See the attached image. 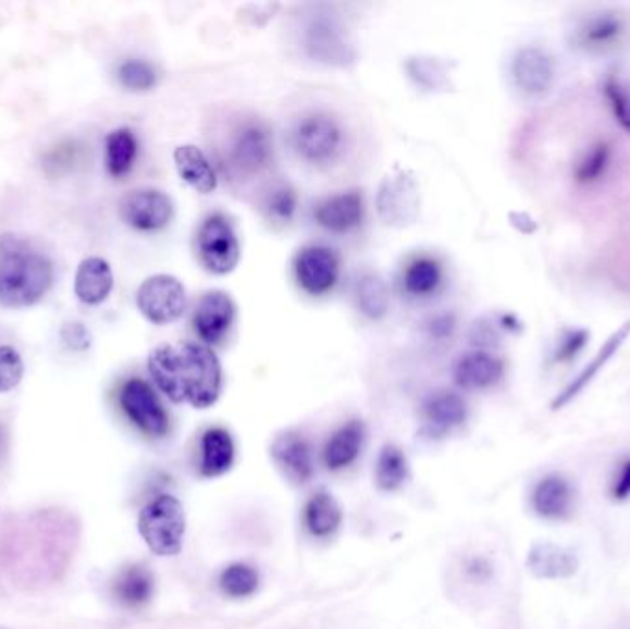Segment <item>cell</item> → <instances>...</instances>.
<instances>
[{"instance_id": "1", "label": "cell", "mask_w": 630, "mask_h": 629, "mask_svg": "<svg viewBox=\"0 0 630 629\" xmlns=\"http://www.w3.org/2000/svg\"><path fill=\"white\" fill-rule=\"evenodd\" d=\"M151 379L174 403L209 408L222 394V363L207 345L164 344L148 357Z\"/></svg>"}, {"instance_id": "2", "label": "cell", "mask_w": 630, "mask_h": 629, "mask_svg": "<svg viewBox=\"0 0 630 629\" xmlns=\"http://www.w3.org/2000/svg\"><path fill=\"white\" fill-rule=\"evenodd\" d=\"M54 285V264L28 236L0 235V305L26 309L41 301Z\"/></svg>"}, {"instance_id": "3", "label": "cell", "mask_w": 630, "mask_h": 629, "mask_svg": "<svg viewBox=\"0 0 630 629\" xmlns=\"http://www.w3.org/2000/svg\"><path fill=\"white\" fill-rule=\"evenodd\" d=\"M185 530V509L175 496H159L138 515V532L157 556L180 554Z\"/></svg>"}, {"instance_id": "4", "label": "cell", "mask_w": 630, "mask_h": 629, "mask_svg": "<svg viewBox=\"0 0 630 629\" xmlns=\"http://www.w3.org/2000/svg\"><path fill=\"white\" fill-rule=\"evenodd\" d=\"M292 145L307 163L318 166L332 163L343 150L342 124L326 113H310L295 124Z\"/></svg>"}, {"instance_id": "5", "label": "cell", "mask_w": 630, "mask_h": 629, "mask_svg": "<svg viewBox=\"0 0 630 629\" xmlns=\"http://www.w3.org/2000/svg\"><path fill=\"white\" fill-rule=\"evenodd\" d=\"M137 305L140 314L153 325H169L185 314V286L174 275L157 273L138 288Z\"/></svg>"}, {"instance_id": "6", "label": "cell", "mask_w": 630, "mask_h": 629, "mask_svg": "<svg viewBox=\"0 0 630 629\" xmlns=\"http://www.w3.org/2000/svg\"><path fill=\"white\" fill-rule=\"evenodd\" d=\"M201 264L217 275H227L240 262V243L233 225L222 214H212L198 231Z\"/></svg>"}, {"instance_id": "7", "label": "cell", "mask_w": 630, "mask_h": 629, "mask_svg": "<svg viewBox=\"0 0 630 629\" xmlns=\"http://www.w3.org/2000/svg\"><path fill=\"white\" fill-rule=\"evenodd\" d=\"M380 219L393 227L413 224L420 211L419 185L413 174L400 170L385 177L376 198Z\"/></svg>"}, {"instance_id": "8", "label": "cell", "mask_w": 630, "mask_h": 629, "mask_svg": "<svg viewBox=\"0 0 630 629\" xmlns=\"http://www.w3.org/2000/svg\"><path fill=\"white\" fill-rule=\"evenodd\" d=\"M121 406L129 421L146 436L169 434L170 419L150 384L140 379L127 381L121 390Z\"/></svg>"}, {"instance_id": "9", "label": "cell", "mask_w": 630, "mask_h": 629, "mask_svg": "<svg viewBox=\"0 0 630 629\" xmlns=\"http://www.w3.org/2000/svg\"><path fill=\"white\" fill-rule=\"evenodd\" d=\"M273 156L270 132L259 121L244 122L236 127L231 148H228V161L240 174L252 176L268 169Z\"/></svg>"}, {"instance_id": "10", "label": "cell", "mask_w": 630, "mask_h": 629, "mask_svg": "<svg viewBox=\"0 0 630 629\" xmlns=\"http://www.w3.org/2000/svg\"><path fill=\"white\" fill-rule=\"evenodd\" d=\"M121 217L133 230L150 233L170 224L174 203L162 190L137 188L122 198Z\"/></svg>"}, {"instance_id": "11", "label": "cell", "mask_w": 630, "mask_h": 629, "mask_svg": "<svg viewBox=\"0 0 630 629\" xmlns=\"http://www.w3.org/2000/svg\"><path fill=\"white\" fill-rule=\"evenodd\" d=\"M339 257L326 246H308L295 259V278L310 296H323L339 279Z\"/></svg>"}, {"instance_id": "12", "label": "cell", "mask_w": 630, "mask_h": 629, "mask_svg": "<svg viewBox=\"0 0 630 629\" xmlns=\"http://www.w3.org/2000/svg\"><path fill=\"white\" fill-rule=\"evenodd\" d=\"M305 49L312 60L326 65H347L355 60V50L348 45L342 26L334 18H312L305 30Z\"/></svg>"}, {"instance_id": "13", "label": "cell", "mask_w": 630, "mask_h": 629, "mask_svg": "<svg viewBox=\"0 0 630 629\" xmlns=\"http://www.w3.org/2000/svg\"><path fill=\"white\" fill-rule=\"evenodd\" d=\"M236 307L228 294L222 291L207 292L194 310V331L205 344L217 345L233 328Z\"/></svg>"}, {"instance_id": "14", "label": "cell", "mask_w": 630, "mask_h": 629, "mask_svg": "<svg viewBox=\"0 0 630 629\" xmlns=\"http://www.w3.org/2000/svg\"><path fill=\"white\" fill-rule=\"evenodd\" d=\"M512 79L520 91L539 97L552 89L555 82V63L546 50L539 47L520 49L512 60Z\"/></svg>"}, {"instance_id": "15", "label": "cell", "mask_w": 630, "mask_h": 629, "mask_svg": "<svg viewBox=\"0 0 630 629\" xmlns=\"http://www.w3.org/2000/svg\"><path fill=\"white\" fill-rule=\"evenodd\" d=\"M271 456L289 482L300 485L307 484L308 480L312 479V451L307 440L299 434L286 432L283 436L276 437L271 445Z\"/></svg>"}, {"instance_id": "16", "label": "cell", "mask_w": 630, "mask_h": 629, "mask_svg": "<svg viewBox=\"0 0 630 629\" xmlns=\"http://www.w3.org/2000/svg\"><path fill=\"white\" fill-rule=\"evenodd\" d=\"M363 214H366L363 196L358 190L331 196L321 201L313 211L316 222L332 233H348L356 230L361 224Z\"/></svg>"}, {"instance_id": "17", "label": "cell", "mask_w": 630, "mask_h": 629, "mask_svg": "<svg viewBox=\"0 0 630 629\" xmlns=\"http://www.w3.org/2000/svg\"><path fill=\"white\" fill-rule=\"evenodd\" d=\"M528 569L541 580H566L579 570V557L566 546L536 543L529 551Z\"/></svg>"}, {"instance_id": "18", "label": "cell", "mask_w": 630, "mask_h": 629, "mask_svg": "<svg viewBox=\"0 0 630 629\" xmlns=\"http://www.w3.org/2000/svg\"><path fill=\"white\" fill-rule=\"evenodd\" d=\"M114 275L102 257H87L79 262L74 278V294L85 305H100L113 292Z\"/></svg>"}, {"instance_id": "19", "label": "cell", "mask_w": 630, "mask_h": 629, "mask_svg": "<svg viewBox=\"0 0 630 629\" xmlns=\"http://www.w3.org/2000/svg\"><path fill=\"white\" fill-rule=\"evenodd\" d=\"M504 375V362L491 353L474 351L459 358L454 370V381L462 390H485Z\"/></svg>"}, {"instance_id": "20", "label": "cell", "mask_w": 630, "mask_h": 629, "mask_svg": "<svg viewBox=\"0 0 630 629\" xmlns=\"http://www.w3.org/2000/svg\"><path fill=\"white\" fill-rule=\"evenodd\" d=\"M174 163L183 182L201 194L214 193L218 187L217 172L209 159L198 146H177L174 151Z\"/></svg>"}, {"instance_id": "21", "label": "cell", "mask_w": 630, "mask_h": 629, "mask_svg": "<svg viewBox=\"0 0 630 629\" xmlns=\"http://www.w3.org/2000/svg\"><path fill=\"white\" fill-rule=\"evenodd\" d=\"M533 508L544 519H566L573 508L570 482L558 474L542 479L533 493Z\"/></svg>"}, {"instance_id": "22", "label": "cell", "mask_w": 630, "mask_h": 629, "mask_svg": "<svg viewBox=\"0 0 630 629\" xmlns=\"http://www.w3.org/2000/svg\"><path fill=\"white\" fill-rule=\"evenodd\" d=\"M424 421L432 436H443L467 419V405L457 394L437 392L424 403Z\"/></svg>"}, {"instance_id": "23", "label": "cell", "mask_w": 630, "mask_h": 629, "mask_svg": "<svg viewBox=\"0 0 630 629\" xmlns=\"http://www.w3.org/2000/svg\"><path fill=\"white\" fill-rule=\"evenodd\" d=\"M629 334L630 321H627L610 338L606 340L605 345H603L600 353L595 355L592 363L582 370L581 375L577 377L576 381L571 382L570 386L566 387L565 392L558 395L557 399L553 400V410H560V408H565L570 400L576 399L577 395L581 394L582 390L592 382V379L605 368L606 362L619 351V347L625 344V340L629 338Z\"/></svg>"}, {"instance_id": "24", "label": "cell", "mask_w": 630, "mask_h": 629, "mask_svg": "<svg viewBox=\"0 0 630 629\" xmlns=\"http://www.w3.org/2000/svg\"><path fill=\"white\" fill-rule=\"evenodd\" d=\"M235 461V443L228 432L212 429L205 432L201 440V472L207 479L222 477Z\"/></svg>"}, {"instance_id": "25", "label": "cell", "mask_w": 630, "mask_h": 629, "mask_svg": "<svg viewBox=\"0 0 630 629\" xmlns=\"http://www.w3.org/2000/svg\"><path fill=\"white\" fill-rule=\"evenodd\" d=\"M625 36V21L614 13H603L590 18L586 25L577 32V42L590 52H603L614 49Z\"/></svg>"}, {"instance_id": "26", "label": "cell", "mask_w": 630, "mask_h": 629, "mask_svg": "<svg viewBox=\"0 0 630 629\" xmlns=\"http://www.w3.org/2000/svg\"><path fill=\"white\" fill-rule=\"evenodd\" d=\"M363 442V424L360 421H350L329 440L323 451L324 466L337 471L350 466L360 454Z\"/></svg>"}, {"instance_id": "27", "label": "cell", "mask_w": 630, "mask_h": 629, "mask_svg": "<svg viewBox=\"0 0 630 629\" xmlns=\"http://www.w3.org/2000/svg\"><path fill=\"white\" fill-rule=\"evenodd\" d=\"M343 514L339 504L334 496L329 493H318L308 501L305 509V520H307L308 530L316 538H329L336 532L342 525Z\"/></svg>"}, {"instance_id": "28", "label": "cell", "mask_w": 630, "mask_h": 629, "mask_svg": "<svg viewBox=\"0 0 630 629\" xmlns=\"http://www.w3.org/2000/svg\"><path fill=\"white\" fill-rule=\"evenodd\" d=\"M153 576L140 565L122 570L114 581V596L127 607H140L151 599Z\"/></svg>"}, {"instance_id": "29", "label": "cell", "mask_w": 630, "mask_h": 629, "mask_svg": "<svg viewBox=\"0 0 630 629\" xmlns=\"http://www.w3.org/2000/svg\"><path fill=\"white\" fill-rule=\"evenodd\" d=\"M137 158V139L132 130L119 127L106 139V166L113 177L126 176Z\"/></svg>"}, {"instance_id": "30", "label": "cell", "mask_w": 630, "mask_h": 629, "mask_svg": "<svg viewBox=\"0 0 630 629\" xmlns=\"http://www.w3.org/2000/svg\"><path fill=\"white\" fill-rule=\"evenodd\" d=\"M356 301L371 320H382L390 309V294L376 273H363L356 283Z\"/></svg>"}, {"instance_id": "31", "label": "cell", "mask_w": 630, "mask_h": 629, "mask_svg": "<svg viewBox=\"0 0 630 629\" xmlns=\"http://www.w3.org/2000/svg\"><path fill=\"white\" fill-rule=\"evenodd\" d=\"M404 291L415 297L432 296L443 283V270L437 260L417 259L404 272Z\"/></svg>"}, {"instance_id": "32", "label": "cell", "mask_w": 630, "mask_h": 629, "mask_svg": "<svg viewBox=\"0 0 630 629\" xmlns=\"http://www.w3.org/2000/svg\"><path fill=\"white\" fill-rule=\"evenodd\" d=\"M610 159H613V150L605 140L590 146L589 150L584 151V156L577 161L576 170H573L576 182L581 183V185H592V183L600 182L601 177L606 174Z\"/></svg>"}, {"instance_id": "33", "label": "cell", "mask_w": 630, "mask_h": 629, "mask_svg": "<svg viewBox=\"0 0 630 629\" xmlns=\"http://www.w3.org/2000/svg\"><path fill=\"white\" fill-rule=\"evenodd\" d=\"M408 477V460L400 448L387 445L380 453L376 464V482L384 491H395Z\"/></svg>"}, {"instance_id": "34", "label": "cell", "mask_w": 630, "mask_h": 629, "mask_svg": "<svg viewBox=\"0 0 630 629\" xmlns=\"http://www.w3.org/2000/svg\"><path fill=\"white\" fill-rule=\"evenodd\" d=\"M220 588L223 589V593L233 596V599H244V596L255 593L259 588V575L251 567L236 563V565H231L223 570L222 576H220Z\"/></svg>"}, {"instance_id": "35", "label": "cell", "mask_w": 630, "mask_h": 629, "mask_svg": "<svg viewBox=\"0 0 630 629\" xmlns=\"http://www.w3.org/2000/svg\"><path fill=\"white\" fill-rule=\"evenodd\" d=\"M408 73L417 85L428 91H438L446 85V71L441 61L435 58H413L408 61Z\"/></svg>"}, {"instance_id": "36", "label": "cell", "mask_w": 630, "mask_h": 629, "mask_svg": "<svg viewBox=\"0 0 630 629\" xmlns=\"http://www.w3.org/2000/svg\"><path fill=\"white\" fill-rule=\"evenodd\" d=\"M119 79L129 91H150L156 87L157 73L148 61L129 60L119 67Z\"/></svg>"}, {"instance_id": "37", "label": "cell", "mask_w": 630, "mask_h": 629, "mask_svg": "<svg viewBox=\"0 0 630 629\" xmlns=\"http://www.w3.org/2000/svg\"><path fill=\"white\" fill-rule=\"evenodd\" d=\"M264 209L276 224H288L297 211V194L288 185H279L265 196Z\"/></svg>"}, {"instance_id": "38", "label": "cell", "mask_w": 630, "mask_h": 629, "mask_svg": "<svg viewBox=\"0 0 630 629\" xmlns=\"http://www.w3.org/2000/svg\"><path fill=\"white\" fill-rule=\"evenodd\" d=\"M25 375V362L17 349L10 345H0V394L12 392Z\"/></svg>"}, {"instance_id": "39", "label": "cell", "mask_w": 630, "mask_h": 629, "mask_svg": "<svg viewBox=\"0 0 630 629\" xmlns=\"http://www.w3.org/2000/svg\"><path fill=\"white\" fill-rule=\"evenodd\" d=\"M605 97L608 100V106L613 110L616 121L621 124L625 132L630 134V91L629 87H625L616 76H608L605 79Z\"/></svg>"}, {"instance_id": "40", "label": "cell", "mask_w": 630, "mask_h": 629, "mask_svg": "<svg viewBox=\"0 0 630 629\" xmlns=\"http://www.w3.org/2000/svg\"><path fill=\"white\" fill-rule=\"evenodd\" d=\"M589 338V331H584V329L566 331V333L560 336V340H558L557 349H555V362H571V360L586 347Z\"/></svg>"}, {"instance_id": "41", "label": "cell", "mask_w": 630, "mask_h": 629, "mask_svg": "<svg viewBox=\"0 0 630 629\" xmlns=\"http://www.w3.org/2000/svg\"><path fill=\"white\" fill-rule=\"evenodd\" d=\"M61 336L65 340V344L76 349V351H84L90 344L89 331L82 323H66L63 331H61Z\"/></svg>"}, {"instance_id": "42", "label": "cell", "mask_w": 630, "mask_h": 629, "mask_svg": "<svg viewBox=\"0 0 630 629\" xmlns=\"http://www.w3.org/2000/svg\"><path fill=\"white\" fill-rule=\"evenodd\" d=\"M613 496L616 501H625L630 496V458L619 466L618 474L614 479Z\"/></svg>"}, {"instance_id": "43", "label": "cell", "mask_w": 630, "mask_h": 629, "mask_svg": "<svg viewBox=\"0 0 630 629\" xmlns=\"http://www.w3.org/2000/svg\"><path fill=\"white\" fill-rule=\"evenodd\" d=\"M454 328H456V321H454L452 316H438V318L432 321L430 333H432V336H435V338L443 340L454 333Z\"/></svg>"}, {"instance_id": "44", "label": "cell", "mask_w": 630, "mask_h": 629, "mask_svg": "<svg viewBox=\"0 0 630 629\" xmlns=\"http://www.w3.org/2000/svg\"><path fill=\"white\" fill-rule=\"evenodd\" d=\"M496 333H494L491 325H475L474 334H472V342L475 345H493L496 344Z\"/></svg>"}, {"instance_id": "45", "label": "cell", "mask_w": 630, "mask_h": 629, "mask_svg": "<svg viewBox=\"0 0 630 629\" xmlns=\"http://www.w3.org/2000/svg\"><path fill=\"white\" fill-rule=\"evenodd\" d=\"M502 325H504L505 329H510V331L520 328V323H518L517 318L512 314L502 316Z\"/></svg>"}, {"instance_id": "46", "label": "cell", "mask_w": 630, "mask_h": 629, "mask_svg": "<svg viewBox=\"0 0 630 629\" xmlns=\"http://www.w3.org/2000/svg\"><path fill=\"white\" fill-rule=\"evenodd\" d=\"M0 451H2V432H0Z\"/></svg>"}]
</instances>
